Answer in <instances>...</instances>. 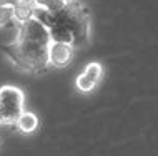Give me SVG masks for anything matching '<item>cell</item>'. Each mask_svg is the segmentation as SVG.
I'll return each mask as SVG.
<instances>
[{"label": "cell", "mask_w": 158, "mask_h": 156, "mask_svg": "<svg viewBox=\"0 0 158 156\" xmlns=\"http://www.w3.org/2000/svg\"><path fill=\"white\" fill-rule=\"evenodd\" d=\"M48 47L17 38L14 43L3 45L2 50L17 66L27 71L38 73V71H44L48 66Z\"/></svg>", "instance_id": "6da1fadb"}, {"label": "cell", "mask_w": 158, "mask_h": 156, "mask_svg": "<svg viewBox=\"0 0 158 156\" xmlns=\"http://www.w3.org/2000/svg\"><path fill=\"white\" fill-rule=\"evenodd\" d=\"M0 106L5 123L17 121V118L23 113V93L15 86L0 88Z\"/></svg>", "instance_id": "7a4b0ae2"}, {"label": "cell", "mask_w": 158, "mask_h": 156, "mask_svg": "<svg viewBox=\"0 0 158 156\" xmlns=\"http://www.w3.org/2000/svg\"><path fill=\"white\" fill-rule=\"evenodd\" d=\"M102 77H103V66L98 62L88 63L83 68V71L77 77L75 80V86L80 93H88L100 83Z\"/></svg>", "instance_id": "3957f363"}, {"label": "cell", "mask_w": 158, "mask_h": 156, "mask_svg": "<svg viewBox=\"0 0 158 156\" xmlns=\"http://www.w3.org/2000/svg\"><path fill=\"white\" fill-rule=\"evenodd\" d=\"M73 58V45L72 43H60L52 42L48 47V65L53 66H67Z\"/></svg>", "instance_id": "277c9868"}, {"label": "cell", "mask_w": 158, "mask_h": 156, "mask_svg": "<svg viewBox=\"0 0 158 156\" xmlns=\"http://www.w3.org/2000/svg\"><path fill=\"white\" fill-rule=\"evenodd\" d=\"M7 2L12 8L14 18L19 20L20 23H23L25 20L32 18L35 15V10L38 8L35 0H7Z\"/></svg>", "instance_id": "5b68a950"}, {"label": "cell", "mask_w": 158, "mask_h": 156, "mask_svg": "<svg viewBox=\"0 0 158 156\" xmlns=\"http://www.w3.org/2000/svg\"><path fill=\"white\" fill-rule=\"evenodd\" d=\"M48 33H50V40L52 42H60V43H72L73 45V35L68 30L65 25L58 23V22H52V25L48 27Z\"/></svg>", "instance_id": "8992f818"}, {"label": "cell", "mask_w": 158, "mask_h": 156, "mask_svg": "<svg viewBox=\"0 0 158 156\" xmlns=\"http://www.w3.org/2000/svg\"><path fill=\"white\" fill-rule=\"evenodd\" d=\"M15 123H17V128L22 133H32V131H35L38 126V118L37 115H33L30 111H23L22 115L17 118Z\"/></svg>", "instance_id": "52a82bcc"}, {"label": "cell", "mask_w": 158, "mask_h": 156, "mask_svg": "<svg viewBox=\"0 0 158 156\" xmlns=\"http://www.w3.org/2000/svg\"><path fill=\"white\" fill-rule=\"evenodd\" d=\"M37 7L44 8V10H48V12H57L65 5V0H35Z\"/></svg>", "instance_id": "ba28073f"}, {"label": "cell", "mask_w": 158, "mask_h": 156, "mask_svg": "<svg viewBox=\"0 0 158 156\" xmlns=\"http://www.w3.org/2000/svg\"><path fill=\"white\" fill-rule=\"evenodd\" d=\"M12 18H14V15H12V8L8 5V2L7 0H0V25L8 23Z\"/></svg>", "instance_id": "9c48e42d"}, {"label": "cell", "mask_w": 158, "mask_h": 156, "mask_svg": "<svg viewBox=\"0 0 158 156\" xmlns=\"http://www.w3.org/2000/svg\"><path fill=\"white\" fill-rule=\"evenodd\" d=\"M0 123H5L3 121V115H2V106H0Z\"/></svg>", "instance_id": "30bf717a"}, {"label": "cell", "mask_w": 158, "mask_h": 156, "mask_svg": "<svg viewBox=\"0 0 158 156\" xmlns=\"http://www.w3.org/2000/svg\"><path fill=\"white\" fill-rule=\"evenodd\" d=\"M65 2H73V0H65Z\"/></svg>", "instance_id": "8fae6325"}]
</instances>
